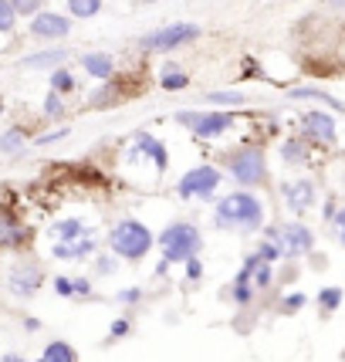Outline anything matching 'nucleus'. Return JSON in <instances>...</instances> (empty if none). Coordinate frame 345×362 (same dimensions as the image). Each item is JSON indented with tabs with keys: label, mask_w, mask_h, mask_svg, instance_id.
I'll list each match as a JSON object with an SVG mask.
<instances>
[{
	"label": "nucleus",
	"mask_w": 345,
	"mask_h": 362,
	"mask_svg": "<svg viewBox=\"0 0 345 362\" xmlns=\"http://www.w3.org/2000/svg\"><path fill=\"white\" fill-rule=\"evenodd\" d=\"M214 221L223 230H257L264 223V206L254 193L240 189V193H230V197L220 200L217 210H214Z\"/></svg>",
	"instance_id": "obj_1"
},
{
	"label": "nucleus",
	"mask_w": 345,
	"mask_h": 362,
	"mask_svg": "<svg viewBox=\"0 0 345 362\" xmlns=\"http://www.w3.org/2000/svg\"><path fill=\"white\" fill-rule=\"evenodd\" d=\"M204 247V237L193 223H170L159 234V251H163V264H183L189 257H197Z\"/></svg>",
	"instance_id": "obj_2"
},
{
	"label": "nucleus",
	"mask_w": 345,
	"mask_h": 362,
	"mask_svg": "<svg viewBox=\"0 0 345 362\" xmlns=\"http://www.w3.org/2000/svg\"><path fill=\"white\" fill-rule=\"evenodd\" d=\"M112 251L122 261H139L153 251V234L139 221H119L112 227Z\"/></svg>",
	"instance_id": "obj_3"
},
{
	"label": "nucleus",
	"mask_w": 345,
	"mask_h": 362,
	"mask_svg": "<svg viewBox=\"0 0 345 362\" xmlns=\"http://www.w3.org/2000/svg\"><path fill=\"white\" fill-rule=\"evenodd\" d=\"M227 170L240 187H261L267 180V159L261 146H240L234 156L227 159Z\"/></svg>",
	"instance_id": "obj_4"
},
{
	"label": "nucleus",
	"mask_w": 345,
	"mask_h": 362,
	"mask_svg": "<svg viewBox=\"0 0 345 362\" xmlns=\"http://www.w3.org/2000/svg\"><path fill=\"white\" fill-rule=\"evenodd\" d=\"M176 122L187 126L197 139H217L234 126L230 112H176Z\"/></svg>",
	"instance_id": "obj_5"
},
{
	"label": "nucleus",
	"mask_w": 345,
	"mask_h": 362,
	"mask_svg": "<svg viewBox=\"0 0 345 362\" xmlns=\"http://www.w3.org/2000/svg\"><path fill=\"white\" fill-rule=\"evenodd\" d=\"M197 37H200V28L180 21V24H166V28H159V31L142 34L139 47L142 51H172V47L189 45V41H197Z\"/></svg>",
	"instance_id": "obj_6"
},
{
	"label": "nucleus",
	"mask_w": 345,
	"mask_h": 362,
	"mask_svg": "<svg viewBox=\"0 0 345 362\" xmlns=\"http://www.w3.org/2000/svg\"><path fill=\"white\" fill-rule=\"evenodd\" d=\"M298 126H301V136H305V142H312V146H335V139H339L335 115H329L325 109L301 112Z\"/></svg>",
	"instance_id": "obj_7"
},
{
	"label": "nucleus",
	"mask_w": 345,
	"mask_h": 362,
	"mask_svg": "<svg viewBox=\"0 0 345 362\" xmlns=\"http://www.w3.org/2000/svg\"><path fill=\"white\" fill-rule=\"evenodd\" d=\"M267 240H278L281 254H291V257L308 254L315 247V234L305 223H284L281 230H267Z\"/></svg>",
	"instance_id": "obj_8"
},
{
	"label": "nucleus",
	"mask_w": 345,
	"mask_h": 362,
	"mask_svg": "<svg viewBox=\"0 0 345 362\" xmlns=\"http://www.w3.org/2000/svg\"><path fill=\"white\" fill-rule=\"evenodd\" d=\"M220 187V170L214 166H197V170H189L180 183H176V193L187 200V197H210L214 189Z\"/></svg>",
	"instance_id": "obj_9"
},
{
	"label": "nucleus",
	"mask_w": 345,
	"mask_h": 362,
	"mask_svg": "<svg viewBox=\"0 0 345 362\" xmlns=\"http://www.w3.org/2000/svg\"><path fill=\"white\" fill-rule=\"evenodd\" d=\"M71 34V21L64 14H54V11H37L31 21V37L37 41H62Z\"/></svg>",
	"instance_id": "obj_10"
},
{
	"label": "nucleus",
	"mask_w": 345,
	"mask_h": 362,
	"mask_svg": "<svg viewBox=\"0 0 345 362\" xmlns=\"http://www.w3.org/2000/svg\"><path fill=\"white\" fill-rule=\"evenodd\" d=\"M139 156L153 159L159 173L170 170V153H166V146H163L156 136H149V132H136V136H132V163H136Z\"/></svg>",
	"instance_id": "obj_11"
},
{
	"label": "nucleus",
	"mask_w": 345,
	"mask_h": 362,
	"mask_svg": "<svg viewBox=\"0 0 345 362\" xmlns=\"http://www.w3.org/2000/svg\"><path fill=\"white\" fill-rule=\"evenodd\" d=\"M281 197L291 214H305V210L315 206V183L312 180H291V183L281 187Z\"/></svg>",
	"instance_id": "obj_12"
},
{
	"label": "nucleus",
	"mask_w": 345,
	"mask_h": 362,
	"mask_svg": "<svg viewBox=\"0 0 345 362\" xmlns=\"http://www.w3.org/2000/svg\"><path fill=\"white\" fill-rule=\"evenodd\" d=\"M288 98H305V102H318V105H325V109L342 112V115H345V102H342V98H335L332 92H325V88H312V85H305V88H291V92H288Z\"/></svg>",
	"instance_id": "obj_13"
},
{
	"label": "nucleus",
	"mask_w": 345,
	"mask_h": 362,
	"mask_svg": "<svg viewBox=\"0 0 345 362\" xmlns=\"http://www.w3.org/2000/svg\"><path fill=\"white\" fill-rule=\"evenodd\" d=\"M95 251V240L92 237H75V240H58L54 244V257H62V261H78V257H85V254H92Z\"/></svg>",
	"instance_id": "obj_14"
},
{
	"label": "nucleus",
	"mask_w": 345,
	"mask_h": 362,
	"mask_svg": "<svg viewBox=\"0 0 345 362\" xmlns=\"http://www.w3.org/2000/svg\"><path fill=\"white\" fill-rule=\"evenodd\" d=\"M81 68H85L92 78L105 81V78H112V71H115V58L105 54V51H92V54H85V58H81Z\"/></svg>",
	"instance_id": "obj_15"
},
{
	"label": "nucleus",
	"mask_w": 345,
	"mask_h": 362,
	"mask_svg": "<svg viewBox=\"0 0 345 362\" xmlns=\"http://www.w3.org/2000/svg\"><path fill=\"white\" fill-rule=\"evenodd\" d=\"M68 58L64 47H51V51H41V54H28L21 58V68H58V64Z\"/></svg>",
	"instance_id": "obj_16"
},
{
	"label": "nucleus",
	"mask_w": 345,
	"mask_h": 362,
	"mask_svg": "<svg viewBox=\"0 0 345 362\" xmlns=\"http://www.w3.org/2000/svg\"><path fill=\"white\" fill-rule=\"evenodd\" d=\"M37 284H41V274L34 268H24V271H14V274H11V291H14V295H31Z\"/></svg>",
	"instance_id": "obj_17"
},
{
	"label": "nucleus",
	"mask_w": 345,
	"mask_h": 362,
	"mask_svg": "<svg viewBox=\"0 0 345 362\" xmlns=\"http://www.w3.org/2000/svg\"><path fill=\"white\" fill-rule=\"evenodd\" d=\"M281 159L291 163V166H305L308 163V142L305 139H288L281 146Z\"/></svg>",
	"instance_id": "obj_18"
},
{
	"label": "nucleus",
	"mask_w": 345,
	"mask_h": 362,
	"mask_svg": "<svg viewBox=\"0 0 345 362\" xmlns=\"http://www.w3.org/2000/svg\"><path fill=\"white\" fill-rule=\"evenodd\" d=\"M159 85L166 88V92H180V88H187L189 78H187V71H176V64H166L163 68V78H159Z\"/></svg>",
	"instance_id": "obj_19"
},
{
	"label": "nucleus",
	"mask_w": 345,
	"mask_h": 362,
	"mask_svg": "<svg viewBox=\"0 0 345 362\" xmlns=\"http://www.w3.org/2000/svg\"><path fill=\"white\" fill-rule=\"evenodd\" d=\"M41 362H78V359H75V349L68 342H51L45 349V356H41Z\"/></svg>",
	"instance_id": "obj_20"
},
{
	"label": "nucleus",
	"mask_w": 345,
	"mask_h": 362,
	"mask_svg": "<svg viewBox=\"0 0 345 362\" xmlns=\"http://www.w3.org/2000/svg\"><path fill=\"white\" fill-rule=\"evenodd\" d=\"M51 92H58V95L75 92V75L68 68H51Z\"/></svg>",
	"instance_id": "obj_21"
},
{
	"label": "nucleus",
	"mask_w": 345,
	"mask_h": 362,
	"mask_svg": "<svg viewBox=\"0 0 345 362\" xmlns=\"http://www.w3.org/2000/svg\"><path fill=\"white\" fill-rule=\"evenodd\" d=\"M68 11L78 21H88V17H95L102 11V0H68Z\"/></svg>",
	"instance_id": "obj_22"
},
{
	"label": "nucleus",
	"mask_w": 345,
	"mask_h": 362,
	"mask_svg": "<svg viewBox=\"0 0 345 362\" xmlns=\"http://www.w3.org/2000/svg\"><path fill=\"white\" fill-rule=\"evenodd\" d=\"M81 234H88L81 221H62V223H54V237H58V240H75V237H81Z\"/></svg>",
	"instance_id": "obj_23"
},
{
	"label": "nucleus",
	"mask_w": 345,
	"mask_h": 362,
	"mask_svg": "<svg viewBox=\"0 0 345 362\" xmlns=\"http://www.w3.org/2000/svg\"><path fill=\"white\" fill-rule=\"evenodd\" d=\"M24 146V129H7L0 136V153H17Z\"/></svg>",
	"instance_id": "obj_24"
},
{
	"label": "nucleus",
	"mask_w": 345,
	"mask_h": 362,
	"mask_svg": "<svg viewBox=\"0 0 345 362\" xmlns=\"http://www.w3.org/2000/svg\"><path fill=\"white\" fill-rule=\"evenodd\" d=\"M318 305H322L325 312H335V308L342 305V288H322V291H318Z\"/></svg>",
	"instance_id": "obj_25"
},
{
	"label": "nucleus",
	"mask_w": 345,
	"mask_h": 362,
	"mask_svg": "<svg viewBox=\"0 0 345 362\" xmlns=\"http://www.w3.org/2000/svg\"><path fill=\"white\" fill-rule=\"evenodd\" d=\"M210 105H244V95L240 92H206Z\"/></svg>",
	"instance_id": "obj_26"
},
{
	"label": "nucleus",
	"mask_w": 345,
	"mask_h": 362,
	"mask_svg": "<svg viewBox=\"0 0 345 362\" xmlns=\"http://www.w3.org/2000/svg\"><path fill=\"white\" fill-rule=\"evenodd\" d=\"M17 24V14L11 7V0H0V34H11Z\"/></svg>",
	"instance_id": "obj_27"
},
{
	"label": "nucleus",
	"mask_w": 345,
	"mask_h": 362,
	"mask_svg": "<svg viewBox=\"0 0 345 362\" xmlns=\"http://www.w3.org/2000/svg\"><path fill=\"white\" fill-rule=\"evenodd\" d=\"M45 115H51V119H62L64 115V102L58 92H47L45 95Z\"/></svg>",
	"instance_id": "obj_28"
},
{
	"label": "nucleus",
	"mask_w": 345,
	"mask_h": 362,
	"mask_svg": "<svg viewBox=\"0 0 345 362\" xmlns=\"http://www.w3.org/2000/svg\"><path fill=\"white\" fill-rule=\"evenodd\" d=\"M11 7H14V14H37L41 0H11Z\"/></svg>",
	"instance_id": "obj_29"
},
{
	"label": "nucleus",
	"mask_w": 345,
	"mask_h": 362,
	"mask_svg": "<svg viewBox=\"0 0 345 362\" xmlns=\"http://www.w3.org/2000/svg\"><path fill=\"white\" fill-rule=\"evenodd\" d=\"M68 136V129H54V132H45V136H37V146H51V142H58V139H64Z\"/></svg>",
	"instance_id": "obj_30"
},
{
	"label": "nucleus",
	"mask_w": 345,
	"mask_h": 362,
	"mask_svg": "<svg viewBox=\"0 0 345 362\" xmlns=\"http://www.w3.org/2000/svg\"><path fill=\"white\" fill-rule=\"evenodd\" d=\"M332 223L339 227V240L345 244V206H342V210H335V214H332Z\"/></svg>",
	"instance_id": "obj_31"
},
{
	"label": "nucleus",
	"mask_w": 345,
	"mask_h": 362,
	"mask_svg": "<svg viewBox=\"0 0 345 362\" xmlns=\"http://www.w3.org/2000/svg\"><path fill=\"white\" fill-rule=\"evenodd\" d=\"M183 264H187V274H189V278H193V281H197V278L204 274V264H200L197 257H189V261H183Z\"/></svg>",
	"instance_id": "obj_32"
},
{
	"label": "nucleus",
	"mask_w": 345,
	"mask_h": 362,
	"mask_svg": "<svg viewBox=\"0 0 345 362\" xmlns=\"http://www.w3.org/2000/svg\"><path fill=\"white\" fill-rule=\"evenodd\" d=\"M301 305H305V295H288L284 298V312H298Z\"/></svg>",
	"instance_id": "obj_33"
},
{
	"label": "nucleus",
	"mask_w": 345,
	"mask_h": 362,
	"mask_svg": "<svg viewBox=\"0 0 345 362\" xmlns=\"http://www.w3.org/2000/svg\"><path fill=\"white\" fill-rule=\"evenodd\" d=\"M54 291H58V295H75V281H68V278H58V281H54Z\"/></svg>",
	"instance_id": "obj_34"
},
{
	"label": "nucleus",
	"mask_w": 345,
	"mask_h": 362,
	"mask_svg": "<svg viewBox=\"0 0 345 362\" xmlns=\"http://www.w3.org/2000/svg\"><path fill=\"white\" fill-rule=\"evenodd\" d=\"M112 335H115V339H122V335H129V322H126V318L112 322Z\"/></svg>",
	"instance_id": "obj_35"
},
{
	"label": "nucleus",
	"mask_w": 345,
	"mask_h": 362,
	"mask_svg": "<svg viewBox=\"0 0 345 362\" xmlns=\"http://www.w3.org/2000/svg\"><path fill=\"white\" fill-rule=\"evenodd\" d=\"M119 298L122 301H139V288H126V291H119Z\"/></svg>",
	"instance_id": "obj_36"
},
{
	"label": "nucleus",
	"mask_w": 345,
	"mask_h": 362,
	"mask_svg": "<svg viewBox=\"0 0 345 362\" xmlns=\"http://www.w3.org/2000/svg\"><path fill=\"white\" fill-rule=\"evenodd\" d=\"M325 7H332V11H345V0H322Z\"/></svg>",
	"instance_id": "obj_37"
},
{
	"label": "nucleus",
	"mask_w": 345,
	"mask_h": 362,
	"mask_svg": "<svg viewBox=\"0 0 345 362\" xmlns=\"http://www.w3.org/2000/svg\"><path fill=\"white\" fill-rule=\"evenodd\" d=\"M0 362H24V359H21V356H14V352H11V356H4V359H0Z\"/></svg>",
	"instance_id": "obj_38"
},
{
	"label": "nucleus",
	"mask_w": 345,
	"mask_h": 362,
	"mask_svg": "<svg viewBox=\"0 0 345 362\" xmlns=\"http://www.w3.org/2000/svg\"><path fill=\"white\" fill-rule=\"evenodd\" d=\"M142 4H156V0H142Z\"/></svg>",
	"instance_id": "obj_39"
},
{
	"label": "nucleus",
	"mask_w": 345,
	"mask_h": 362,
	"mask_svg": "<svg viewBox=\"0 0 345 362\" xmlns=\"http://www.w3.org/2000/svg\"><path fill=\"white\" fill-rule=\"evenodd\" d=\"M0 112H4V102H0Z\"/></svg>",
	"instance_id": "obj_40"
}]
</instances>
